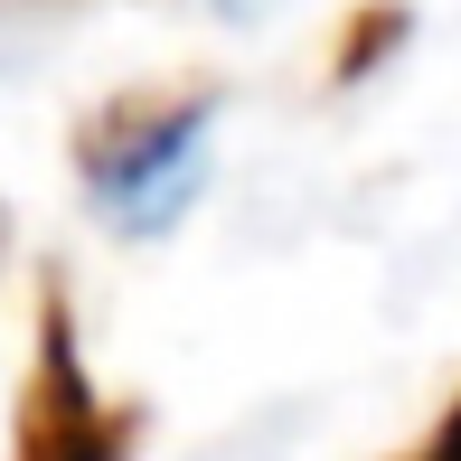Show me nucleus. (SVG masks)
Segmentation results:
<instances>
[{
    "instance_id": "f257e3e1",
    "label": "nucleus",
    "mask_w": 461,
    "mask_h": 461,
    "mask_svg": "<svg viewBox=\"0 0 461 461\" xmlns=\"http://www.w3.org/2000/svg\"><path fill=\"white\" fill-rule=\"evenodd\" d=\"M198 179H207V104L151 113V122H132V132H104L95 160H86L95 207H113V217L141 226V236H160V226L198 198Z\"/></svg>"
},
{
    "instance_id": "f03ea898",
    "label": "nucleus",
    "mask_w": 461,
    "mask_h": 461,
    "mask_svg": "<svg viewBox=\"0 0 461 461\" xmlns=\"http://www.w3.org/2000/svg\"><path fill=\"white\" fill-rule=\"evenodd\" d=\"M433 461H461V414H452V433H443V452H433Z\"/></svg>"
}]
</instances>
